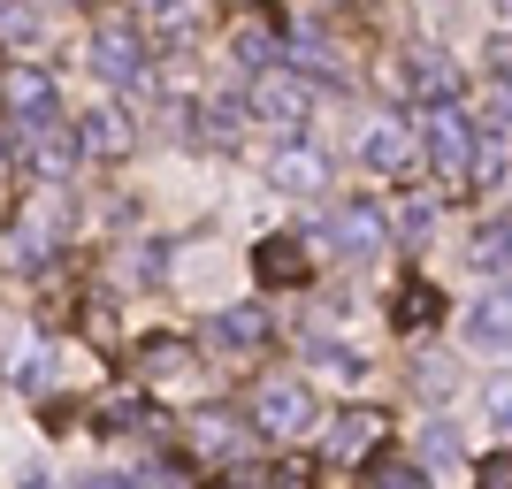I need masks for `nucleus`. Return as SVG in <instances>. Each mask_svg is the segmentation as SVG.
Here are the masks:
<instances>
[{"mask_svg": "<svg viewBox=\"0 0 512 489\" xmlns=\"http://www.w3.org/2000/svg\"><path fill=\"white\" fill-rule=\"evenodd\" d=\"M383 85L398 92V100L436 107V100H459V62H444L436 46H406L398 62H383Z\"/></svg>", "mask_w": 512, "mask_h": 489, "instance_id": "nucleus-3", "label": "nucleus"}, {"mask_svg": "<svg viewBox=\"0 0 512 489\" xmlns=\"http://www.w3.org/2000/svg\"><path fill=\"white\" fill-rule=\"evenodd\" d=\"M467 337L482 344V352H512V291L474 298V314H467Z\"/></svg>", "mask_w": 512, "mask_h": 489, "instance_id": "nucleus-14", "label": "nucleus"}, {"mask_svg": "<svg viewBox=\"0 0 512 489\" xmlns=\"http://www.w3.org/2000/svg\"><path fill=\"white\" fill-rule=\"evenodd\" d=\"M390 314H398V329H428V321H444V291L413 276L406 291H398V306H390Z\"/></svg>", "mask_w": 512, "mask_h": 489, "instance_id": "nucleus-18", "label": "nucleus"}, {"mask_svg": "<svg viewBox=\"0 0 512 489\" xmlns=\"http://www.w3.org/2000/svg\"><path fill=\"white\" fill-rule=\"evenodd\" d=\"M482 413H490L497 428H512V383H490V390H482Z\"/></svg>", "mask_w": 512, "mask_h": 489, "instance_id": "nucleus-28", "label": "nucleus"}, {"mask_svg": "<svg viewBox=\"0 0 512 489\" xmlns=\"http://www.w3.org/2000/svg\"><path fill=\"white\" fill-rule=\"evenodd\" d=\"M482 54H490V69H497V77H505V85H512V39H490V46H482Z\"/></svg>", "mask_w": 512, "mask_h": 489, "instance_id": "nucleus-32", "label": "nucleus"}, {"mask_svg": "<svg viewBox=\"0 0 512 489\" xmlns=\"http://www.w3.org/2000/svg\"><path fill=\"white\" fill-rule=\"evenodd\" d=\"M329 245H337L344 260H375L390 245V214L375 207V199H352V207H337V222H329Z\"/></svg>", "mask_w": 512, "mask_h": 489, "instance_id": "nucleus-8", "label": "nucleus"}, {"mask_svg": "<svg viewBox=\"0 0 512 489\" xmlns=\"http://www.w3.org/2000/svg\"><path fill=\"white\" fill-rule=\"evenodd\" d=\"M0 8H8V0H0Z\"/></svg>", "mask_w": 512, "mask_h": 489, "instance_id": "nucleus-33", "label": "nucleus"}, {"mask_svg": "<svg viewBox=\"0 0 512 489\" xmlns=\"http://www.w3.org/2000/svg\"><path fill=\"white\" fill-rule=\"evenodd\" d=\"M421 451L436 459V467H451V459H459V436H451V428H428V436H421Z\"/></svg>", "mask_w": 512, "mask_h": 489, "instance_id": "nucleus-29", "label": "nucleus"}, {"mask_svg": "<svg viewBox=\"0 0 512 489\" xmlns=\"http://www.w3.org/2000/svg\"><path fill=\"white\" fill-rule=\"evenodd\" d=\"M245 421L260 428V436H276V444H291V436H306V428L321 421L314 390L299 383V375H276V383H260L253 405H245Z\"/></svg>", "mask_w": 512, "mask_h": 489, "instance_id": "nucleus-1", "label": "nucleus"}, {"mask_svg": "<svg viewBox=\"0 0 512 489\" xmlns=\"http://www.w3.org/2000/svg\"><path fill=\"white\" fill-rule=\"evenodd\" d=\"M253 276L268 283V291H299V283L314 276V253H306L299 237H268V245L253 253Z\"/></svg>", "mask_w": 512, "mask_h": 489, "instance_id": "nucleus-11", "label": "nucleus"}, {"mask_svg": "<svg viewBox=\"0 0 512 489\" xmlns=\"http://www.w3.org/2000/svg\"><path fill=\"white\" fill-rule=\"evenodd\" d=\"M92 69H100L107 85H138V77H146L138 31H130V23H100V31H92Z\"/></svg>", "mask_w": 512, "mask_h": 489, "instance_id": "nucleus-9", "label": "nucleus"}, {"mask_svg": "<svg viewBox=\"0 0 512 489\" xmlns=\"http://www.w3.org/2000/svg\"><path fill=\"white\" fill-rule=\"evenodd\" d=\"M482 138H505V146H512V85L482 100Z\"/></svg>", "mask_w": 512, "mask_h": 489, "instance_id": "nucleus-25", "label": "nucleus"}, {"mask_svg": "<svg viewBox=\"0 0 512 489\" xmlns=\"http://www.w3.org/2000/svg\"><path fill=\"white\" fill-rule=\"evenodd\" d=\"M360 161L375 176H413L421 169V130L406 115H367L360 123Z\"/></svg>", "mask_w": 512, "mask_h": 489, "instance_id": "nucleus-5", "label": "nucleus"}, {"mask_svg": "<svg viewBox=\"0 0 512 489\" xmlns=\"http://www.w3.org/2000/svg\"><path fill=\"white\" fill-rule=\"evenodd\" d=\"M192 444L207 451V459H222V467H245V428H230V413H199L192 421Z\"/></svg>", "mask_w": 512, "mask_h": 489, "instance_id": "nucleus-15", "label": "nucleus"}, {"mask_svg": "<svg viewBox=\"0 0 512 489\" xmlns=\"http://www.w3.org/2000/svg\"><path fill=\"white\" fill-rule=\"evenodd\" d=\"M421 146H428V169L467 176V161H474V115H467L459 100L421 107Z\"/></svg>", "mask_w": 512, "mask_h": 489, "instance_id": "nucleus-4", "label": "nucleus"}, {"mask_svg": "<svg viewBox=\"0 0 512 489\" xmlns=\"http://www.w3.org/2000/svg\"><path fill=\"white\" fill-rule=\"evenodd\" d=\"M306 360H314L321 375H337V383L367 375V360H360V352H344V344H329V337H306Z\"/></svg>", "mask_w": 512, "mask_h": 489, "instance_id": "nucleus-21", "label": "nucleus"}, {"mask_svg": "<svg viewBox=\"0 0 512 489\" xmlns=\"http://www.w3.org/2000/svg\"><path fill=\"white\" fill-rule=\"evenodd\" d=\"M62 222H69L62 192H54V184H39V192L16 207V222H8V260H16V268H39V260L62 245Z\"/></svg>", "mask_w": 512, "mask_h": 489, "instance_id": "nucleus-2", "label": "nucleus"}, {"mask_svg": "<svg viewBox=\"0 0 512 489\" xmlns=\"http://www.w3.org/2000/svg\"><path fill=\"white\" fill-rule=\"evenodd\" d=\"M214 344H222V352H260V344H268V314H260V306L214 314Z\"/></svg>", "mask_w": 512, "mask_h": 489, "instance_id": "nucleus-17", "label": "nucleus"}, {"mask_svg": "<svg viewBox=\"0 0 512 489\" xmlns=\"http://www.w3.org/2000/svg\"><path fill=\"white\" fill-rule=\"evenodd\" d=\"M138 367H146V375H184V367H192V344L184 337H153L146 352H138Z\"/></svg>", "mask_w": 512, "mask_h": 489, "instance_id": "nucleus-22", "label": "nucleus"}, {"mask_svg": "<svg viewBox=\"0 0 512 489\" xmlns=\"http://www.w3.org/2000/svg\"><path fill=\"white\" fill-rule=\"evenodd\" d=\"M199 23H207V16H199V0H153V31H161V39L184 46V39H199Z\"/></svg>", "mask_w": 512, "mask_h": 489, "instance_id": "nucleus-20", "label": "nucleus"}, {"mask_svg": "<svg viewBox=\"0 0 512 489\" xmlns=\"http://www.w3.org/2000/svg\"><path fill=\"white\" fill-rule=\"evenodd\" d=\"M428 222H436V207H428V199H406V214H398L406 245H421V237H428Z\"/></svg>", "mask_w": 512, "mask_h": 489, "instance_id": "nucleus-27", "label": "nucleus"}, {"mask_svg": "<svg viewBox=\"0 0 512 489\" xmlns=\"http://www.w3.org/2000/svg\"><path fill=\"white\" fill-rule=\"evenodd\" d=\"M367 467H375V482H383V489H413V482H421V467H406V459H383V451H375Z\"/></svg>", "mask_w": 512, "mask_h": 489, "instance_id": "nucleus-26", "label": "nucleus"}, {"mask_svg": "<svg viewBox=\"0 0 512 489\" xmlns=\"http://www.w3.org/2000/svg\"><path fill=\"white\" fill-rule=\"evenodd\" d=\"M230 54L245 69H260L268 54H276V16H245V23H237V39H230Z\"/></svg>", "mask_w": 512, "mask_h": 489, "instance_id": "nucleus-19", "label": "nucleus"}, {"mask_svg": "<svg viewBox=\"0 0 512 489\" xmlns=\"http://www.w3.org/2000/svg\"><path fill=\"white\" fill-rule=\"evenodd\" d=\"M383 444H390V413H375V405H352V413H337V421H329V436H321V451H329L337 467H367Z\"/></svg>", "mask_w": 512, "mask_h": 489, "instance_id": "nucleus-7", "label": "nucleus"}, {"mask_svg": "<svg viewBox=\"0 0 512 489\" xmlns=\"http://www.w3.org/2000/svg\"><path fill=\"white\" fill-rule=\"evenodd\" d=\"M85 329H92L100 344H115V314H107V306H85Z\"/></svg>", "mask_w": 512, "mask_h": 489, "instance_id": "nucleus-31", "label": "nucleus"}, {"mask_svg": "<svg viewBox=\"0 0 512 489\" xmlns=\"http://www.w3.org/2000/svg\"><path fill=\"white\" fill-rule=\"evenodd\" d=\"M77 146H85L92 161H115V153H130V115H123V107H92L85 123H77Z\"/></svg>", "mask_w": 512, "mask_h": 489, "instance_id": "nucleus-13", "label": "nucleus"}, {"mask_svg": "<svg viewBox=\"0 0 512 489\" xmlns=\"http://www.w3.org/2000/svg\"><path fill=\"white\" fill-rule=\"evenodd\" d=\"M69 153H77V138H69L54 115H46V123H23V161H31L39 176H62V169H69Z\"/></svg>", "mask_w": 512, "mask_h": 489, "instance_id": "nucleus-12", "label": "nucleus"}, {"mask_svg": "<svg viewBox=\"0 0 512 489\" xmlns=\"http://www.w3.org/2000/svg\"><path fill=\"white\" fill-rule=\"evenodd\" d=\"M482 482H490V489H512V451H490V459H482Z\"/></svg>", "mask_w": 512, "mask_h": 489, "instance_id": "nucleus-30", "label": "nucleus"}, {"mask_svg": "<svg viewBox=\"0 0 512 489\" xmlns=\"http://www.w3.org/2000/svg\"><path fill=\"white\" fill-rule=\"evenodd\" d=\"M474 268H497V276H512V222H490V230L474 237Z\"/></svg>", "mask_w": 512, "mask_h": 489, "instance_id": "nucleus-23", "label": "nucleus"}, {"mask_svg": "<svg viewBox=\"0 0 512 489\" xmlns=\"http://www.w3.org/2000/svg\"><path fill=\"white\" fill-rule=\"evenodd\" d=\"M268 184H276V192H321V184H329V169H321V153L283 146L276 161H268Z\"/></svg>", "mask_w": 512, "mask_h": 489, "instance_id": "nucleus-16", "label": "nucleus"}, {"mask_svg": "<svg viewBox=\"0 0 512 489\" xmlns=\"http://www.w3.org/2000/svg\"><path fill=\"white\" fill-rule=\"evenodd\" d=\"M245 115H260V123H283L299 130L306 115H314V85H306L299 69H260L253 92H245Z\"/></svg>", "mask_w": 512, "mask_h": 489, "instance_id": "nucleus-6", "label": "nucleus"}, {"mask_svg": "<svg viewBox=\"0 0 512 489\" xmlns=\"http://www.w3.org/2000/svg\"><path fill=\"white\" fill-rule=\"evenodd\" d=\"M291 62L321 69V77H344V62H337V46L321 39V31H299V39H291Z\"/></svg>", "mask_w": 512, "mask_h": 489, "instance_id": "nucleus-24", "label": "nucleus"}, {"mask_svg": "<svg viewBox=\"0 0 512 489\" xmlns=\"http://www.w3.org/2000/svg\"><path fill=\"white\" fill-rule=\"evenodd\" d=\"M0 107H8L16 123H46V115H62L46 69H0Z\"/></svg>", "mask_w": 512, "mask_h": 489, "instance_id": "nucleus-10", "label": "nucleus"}]
</instances>
